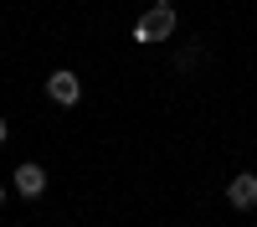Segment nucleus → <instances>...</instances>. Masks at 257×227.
I'll use <instances>...</instances> for the list:
<instances>
[{"instance_id":"1","label":"nucleus","mask_w":257,"mask_h":227,"mask_svg":"<svg viewBox=\"0 0 257 227\" xmlns=\"http://www.w3.org/2000/svg\"><path fill=\"white\" fill-rule=\"evenodd\" d=\"M170 36H175V0H155V6L139 16L134 41L139 47H155V41H170Z\"/></svg>"},{"instance_id":"2","label":"nucleus","mask_w":257,"mask_h":227,"mask_svg":"<svg viewBox=\"0 0 257 227\" xmlns=\"http://www.w3.org/2000/svg\"><path fill=\"white\" fill-rule=\"evenodd\" d=\"M41 93H47V98L57 103V109H77V103H82V83H77V72L57 67V72L47 78V88H41Z\"/></svg>"},{"instance_id":"3","label":"nucleus","mask_w":257,"mask_h":227,"mask_svg":"<svg viewBox=\"0 0 257 227\" xmlns=\"http://www.w3.org/2000/svg\"><path fill=\"white\" fill-rule=\"evenodd\" d=\"M226 206L231 212H252L257 206V171H242V176L226 181Z\"/></svg>"},{"instance_id":"4","label":"nucleus","mask_w":257,"mask_h":227,"mask_svg":"<svg viewBox=\"0 0 257 227\" xmlns=\"http://www.w3.org/2000/svg\"><path fill=\"white\" fill-rule=\"evenodd\" d=\"M11 181H16V191H21V196H41V191H47V165L21 160L16 171H11Z\"/></svg>"},{"instance_id":"5","label":"nucleus","mask_w":257,"mask_h":227,"mask_svg":"<svg viewBox=\"0 0 257 227\" xmlns=\"http://www.w3.org/2000/svg\"><path fill=\"white\" fill-rule=\"evenodd\" d=\"M196 52H201V41H190L185 52H175V72H190V67H196Z\"/></svg>"},{"instance_id":"6","label":"nucleus","mask_w":257,"mask_h":227,"mask_svg":"<svg viewBox=\"0 0 257 227\" xmlns=\"http://www.w3.org/2000/svg\"><path fill=\"white\" fill-rule=\"evenodd\" d=\"M6 139H11V124H6V119H0V144H6Z\"/></svg>"},{"instance_id":"7","label":"nucleus","mask_w":257,"mask_h":227,"mask_svg":"<svg viewBox=\"0 0 257 227\" xmlns=\"http://www.w3.org/2000/svg\"><path fill=\"white\" fill-rule=\"evenodd\" d=\"M0 206H6V186H0Z\"/></svg>"}]
</instances>
